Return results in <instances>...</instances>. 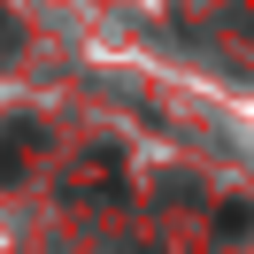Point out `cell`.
Returning a JSON list of instances; mask_svg holds the SVG:
<instances>
[{
  "mask_svg": "<svg viewBox=\"0 0 254 254\" xmlns=\"http://www.w3.org/2000/svg\"><path fill=\"white\" fill-rule=\"evenodd\" d=\"M247 231H254V208H247V200L223 208V239H247Z\"/></svg>",
  "mask_w": 254,
  "mask_h": 254,
  "instance_id": "6da1fadb",
  "label": "cell"
}]
</instances>
